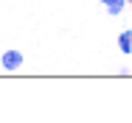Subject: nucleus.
<instances>
[{"mask_svg":"<svg viewBox=\"0 0 132 123\" xmlns=\"http://www.w3.org/2000/svg\"><path fill=\"white\" fill-rule=\"evenodd\" d=\"M127 3H129V6H132V0H127Z\"/></svg>","mask_w":132,"mask_h":123,"instance_id":"obj_5","label":"nucleus"},{"mask_svg":"<svg viewBox=\"0 0 132 123\" xmlns=\"http://www.w3.org/2000/svg\"><path fill=\"white\" fill-rule=\"evenodd\" d=\"M127 6H129L127 0H112V3H107V14L118 17V14H124V8H127Z\"/></svg>","mask_w":132,"mask_h":123,"instance_id":"obj_3","label":"nucleus"},{"mask_svg":"<svg viewBox=\"0 0 132 123\" xmlns=\"http://www.w3.org/2000/svg\"><path fill=\"white\" fill-rule=\"evenodd\" d=\"M118 50L124 56H132V28H127V31L118 34Z\"/></svg>","mask_w":132,"mask_h":123,"instance_id":"obj_2","label":"nucleus"},{"mask_svg":"<svg viewBox=\"0 0 132 123\" xmlns=\"http://www.w3.org/2000/svg\"><path fill=\"white\" fill-rule=\"evenodd\" d=\"M101 3H104V6H107V3H112V0H101Z\"/></svg>","mask_w":132,"mask_h":123,"instance_id":"obj_4","label":"nucleus"},{"mask_svg":"<svg viewBox=\"0 0 132 123\" xmlns=\"http://www.w3.org/2000/svg\"><path fill=\"white\" fill-rule=\"evenodd\" d=\"M0 64H3V70H20V64H23V53L20 50H3L0 53Z\"/></svg>","mask_w":132,"mask_h":123,"instance_id":"obj_1","label":"nucleus"}]
</instances>
